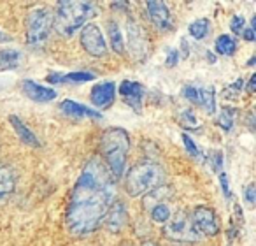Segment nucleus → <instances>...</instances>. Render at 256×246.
I'll return each mask as SVG.
<instances>
[{
	"mask_svg": "<svg viewBox=\"0 0 256 246\" xmlns=\"http://www.w3.org/2000/svg\"><path fill=\"white\" fill-rule=\"evenodd\" d=\"M116 200V179L109 174L100 158H90L70 192L65 213L68 232L74 237H86L96 232Z\"/></svg>",
	"mask_w": 256,
	"mask_h": 246,
	"instance_id": "1",
	"label": "nucleus"
},
{
	"mask_svg": "<svg viewBox=\"0 0 256 246\" xmlns=\"http://www.w3.org/2000/svg\"><path fill=\"white\" fill-rule=\"evenodd\" d=\"M104 165L114 179H121L126 171L128 153H130V134L120 127H110L104 130L100 137Z\"/></svg>",
	"mask_w": 256,
	"mask_h": 246,
	"instance_id": "2",
	"label": "nucleus"
},
{
	"mask_svg": "<svg viewBox=\"0 0 256 246\" xmlns=\"http://www.w3.org/2000/svg\"><path fill=\"white\" fill-rule=\"evenodd\" d=\"M96 16L93 2H78V0H62L56 4V16L53 18V27L64 37L74 36L90 20Z\"/></svg>",
	"mask_w": 256,
	"mask_h": 246,
	"instance_id": "3",
	"label": "nucleus"
},
{
	"mask_svg": "<svg viewBox=\"0 0 256 246\" xmlns=\"http://www.w3.org/2000/svg\"><path fill=\"white\" fill-rule=\"evenodd\" d=\"M162 185H165V171L160 164L151 160L136 164L124 178V188L130 197L148 195Z\"/></svg>",
	"mask_w": 256,
	"mask_h": 246,
	"instance_id": "4",
	"label": "nucleus"
},
{
	"mask_svg": "<svg viewBox=\"0 0 256 246\" xmlns=\"http://www.w3.org/2000/svg\"><path fill=\"white\" fill-rule=\"evenodd\" d=\"M51 29H53V15L50 9H32L26 16V44L34 50L44 48L50 39Z\"/></svg>",
	"mask_w": 256,
	"mask_h": 246,
	"instance_id": "5",
	"label": "nucleus"
},
{
	"mask_svg": "<svg viewBox=\"0 0 256 246\" xmlns=\"http://www.w3.org/2000/svg\"><path fill=\"white\" fill-rule=\"evenodd\" d=\"M164 237L172 242H182V244H192L198 242L202 235L195 230L192 223V216L186 211H178L174 216L168 218L164 225Z\"/></svg>",
	"mask_w": 256,
	"mask_h": 246,
	"instance_id": "6",
	"label": "nucleus"
},
{
	"mask_svg": "<svg viewBox=\"0 0 256 246\" xmlns=\"http://www.w3.org/2000/svg\"><path fill=\"white\" fill-rule=\"evenodd\" d=\"M79 41H81L82 50L88 55H92V57L102 58L107 55V41L104 37L102 30L98 29V25H95L93 22L86 23L81 29Z\"/></svg>",
	"mask_w": 256,
	"mask_h": 246,
	"instance_id": "7",
	"label": "nucleus"
},
{
	"mask_svg": "<svg viewBox=\"0 0 256 246\" xmlns=\"http://www.w3.org/2000/svg\"><path fill=\"white\" fill-rule=\"evenodd\" d=\"M126 48L137 62H144L150 55L148 36L136 20H128L126 23Z\"/></svg>",
	"mask_w": 256,
	"mask_h": 246,
	"instance_id": "8",
	"label": "nucleus"
},
{
	"mask_svg": "<svg viewBox=\"0 0 256 246\" xmlns=\"http://www.w3.org/2000/svg\"><path fill=\"white\" fill-rule=\"evenodd\" d=\"M192 223L195 227V230L200 235H207V237H214L220 232V220H218V214L214 213V209L207 206H198L193 209Z\"/></svg>",
	"mask_w": 256,
	"mask_h": 246,
	"instance_id": "9",
	"label": "nucleus"
},
{
	"mask_svg": "<svg viewBox=\"0 0 256 246\" xmlns=\"http://www.w3.org/2000/svg\"><path fill=\"white\" fill-rule=\"evenodd\" d=\"M146 11L148 18L153 23V27L160 32H170L174 30V18H172L170 9L167 8L165 2L162 0H153V2H146Z\"/></svg>",
	"mask_w": 256,
	"mask_h": 246,
	"instance_id": "10",
	"label": "nucleus"
},
{
	"mask_svg": "<svg viewBox=\"0 0 256 246\" xmlns=\"http://www.w3.org/2000/svg\"><path fill=\"white\" fill-rule=\"evenodd\" d=\"M114 100H116V83L112 81L96 83L90 92V102L100 111L109 109Z\"/></svg>",
	"mask_w": 256,
	"mask_h": 246,
	"instance_id": "11",
	"label": "nucleus"
},
{
	"mask_svg": "<svg viewBox=\"0 0 256 246\" xmlns=\"http://www.w3.org/2000/svg\"><path fill=\"white\" fill-rule=\"evenodd\" d=\"M128 223H130V216H128L126 206H124V202H121V200H116V202L110 206V209L107 211L102 225L110 234H120Z\"/></svg>",
	"mask_w": 256,
	"mask_h": 246,
	"instance_id": "12",
	"label": "nucleus"
},
{
	"mask_svg": "<svg viewBox=\"0 0 256 246\" xmlns=\"http://www.w3.org/2000/svg\"><path fill=\"white\" fill-rule=\"evenodd\" d=\"M120 95L123 97V100L132 107L137 114L142 113V102H144V86L139 81H130L124 79L121 81L120 88H118Z\"/></svg>",
	"mask_w": 256,
	"mask_h": 246,
	"instance_id": "13",
	"label": "nucleus"
},
{
	"mask_svg": "<svg viewBox=\"0 0 256 246\" xmlns=\"http://www.w3.org/2000/svg\"><path fill=\"white\" fill-rule=\"evenodd\" d=\"M22 92L25 93V97H28L30 100L39 104H46V102H53L58 97L56 90L48 88V86L40 85V83L34 81V79H25L22 83Z\"/></svg>",
	"mask_w": 256,
	"mask_h": 246,
	"instance_id": "14",
	"label": "nucleus"
},
{
	"mask_svg": "<svg viewBox=\"0 0 256 246\" xmlns=\"http://www.w3.org/2000/svg\"><path fill=\"white\" fill-rule=\"evenodd\" d=\"M60 111L65 116L70 118H92V120H102V113L95 111L88 106H82V104L76 102V100L65 99L60 102Z\"/></svg>",
	"mask_w": 256,
	"mask_h": 246,
	"instance_id": "15",
	"label": "nucleus"
},
{
	"mask_svg": "<svg viewBox=\"0 0 256 246\" xmlns=\"http://www.w3.org/2000/svg\"><path fill=\"white\" fill-rule=\"evenodd\" d=\"M9 123H11L14 134L18 136V139L22 141L23 144H26V146H30V148H40V141L37 139V136L32 132V129H28V125H26L22 118L16 116V114H11V116H9Z\"/></svg>",
	"mask_w": 256,
	"mask_h": 246,
	"instance_id": "16",
	"label": "nucleus"
},
{
	"mask_svg": "<svg viewBox=\"0 0 256 246\" xmlns=\"http://www.w3.org/2000/svg\"><path fill=\"white\" fill-rule=\"evenodd\" d=\"M16 190V171L11 165H0V204L6 202Z\"/></svg>",
	"mask_w": 256,
	"mask_h": 246,
	"instance_id": "17",
	"label": "nucleus"
},
{
	"mask_svg": "<svg viewBox=\"0 0 256 246\" xmlns=\"http://www.w3.org/2000/svg\"><path fill=\"white\" fill-rule=\"evenodd\" d=\"M22 64V51L12 50V48H6L0 50V72L12 71Z\"/></svg>",
	"mask_w": 256,
	"mask_h": 246,
	"instance_id": "18",
	"label": "nucleus"
},
{
	"mask_svg": "<svg viewBox=\"0 0 256 246\" xmlns=\"http://www.w3.org/2000/svg\"><path fill=\"white\" fill-rule=\"evenodd\" d=\"M107 34H109V43L112 51H116L118 55H124V39L123 34H121L120 27L114 20L107 22Z\"/></svg>",
	"mask_w": 256,
	"mask_h": 246,
	"instance_id": "19",
	"label": "nucleus"
},
{
	"mask_svg": "<svg viewBox=\"0 0 256 246\" xmlns=\"http://www.w3.org/2000/svg\"><path fill=\"white\" fill-rule=\"evenodd\" d=\"M214 48H216L218 55H223V57H234V55L237 53L238 44H237V39H235V37L228 36V34H221V36L216 39Z\"/></svg>",
	"mask_w": 256,
	"mask_h": 246,
	"instance_id": "20",
	"label": "nucleus"
},
{
	"mask_svg": "<svg viewBox=\"0 0 256 246\" xmlns=\"http://www.w3.org/2000/svg\"><path fill=\"white\" fill-rule=\"evenodd\" d=\"M198 106L209 114L216 111V90L212 86L198 88Z\"/></svg>",
	"mask_w": 256,
	"mask_h": 246,
	"instance_id": "21",
	"label": "nucleus"
},
{
	"mask_svg": "<svg viewBox=\"0 0 256 246\" xmlns=\"http://www.w3.org/2000/svg\"><path fill=\"white\" fill-rule=\"evenodd\" d=\"M176 121H178L179 127L186 130H200V123L192 109H181L176 114Z\"/></svg>",
	"mask_w": 256,
	"mask_h": 246,
	"instance_id": "22",
	"label": "nucleus"
},
{
	"mask_svg": "<svg viewBox=\"0 0 256 246\" xmlns=\"http://www.w3.org/2000/svg\"><path fill=\"white\" fill-rule=\"evenodd\" d=\"M209 30H210V23H209V20H207V18L195 20V22L190 23V27H188L190 36H192L193 39H196V41L206 39L207 34H209Z\"/></svg>",
	"mask_w": 256,
	"mask_h": 246,
	"instance_id": "23",
	"label": "nucleus"
},
{
	"mask_svg": "<svg viewBox=\"0 0 256 246\" xmlns=\"http://www.w3.org/2000/svg\"><path fill=\"white\" fill-rule=\"evenodd\" d=\"M95 78H96L95 72H90V71H76V72H68V74H62L60 83H76V85H81V83L93 81Z\"/></svg>",
	"mask_w": 256,
	"mask_h": 246,
	"instance_id": "24",
	"label": "nucleus"
},
{
	"mask_svg": "<svg viewBox=\"0 0 256 246\" xmlns=\"http://www.w3.org/2000/svg\"><path fill=\"white\" fill-rule=\"evenodd\" d=\"M150 214H151V220L154 221V223H167L168 218L172 216L170 213V207H168L167 202H158L154 204L153 207L150 209Z\"/></svg>",
	"mask_w": 256,
	"mask_h": 246,
	"instance_id": "25",
	"label": "nucleus"
},
{
	"mask_svg": "<svg viewBox=\"0 0 256 246\" xmlns=\"http://www.w3.org/2000/svg\"><path fill=\"white\" fill-rule=\"evenodd\" d=\"M218 127L224 132H230L235 125V111L232 107H223L218 114V120H216Z\"/></svg>",
	"mask_w": 256,
	"mask_h": 246,
	"instance_id": "26",
	"label": "nucleus"
},
{
	"mask_svg": "<svg viewBox=\"0 0 256 246\" xmlns=\"http://www.w3.org/2000/svg\"><path fill=\"white\" fill-rule=\"evenodd\" d=\"M181 139H182V146H184L186 153H188L190 157H193L195 160H200V162H206L207 160V157L202 153V150L196 146V143L193 141L192 136H188L186 132H182L181 134Z\"/></svg>",
	"mask_w": 256,
	"mask_h": 246,
	"instance_id": "27",
	"label": "nucleus"
},
{
	"mask_svg": "<svg viewBox=\"0 0 256 246\" xmlns=\"http://www.w3.org/2000/svg\"><path fill=\"white\" fill-rule=\"evenodd\" d=\"M246 29V18L240 15H235L234 18L230 20V30L234 36H240L242 30Z\"/></svg>",
	"mask_w": 256,
	"mask_h": 246,
	"instance_id": "28",
	"label": "nucleus"
},
{
	"mask_svg": "<svg viewBox=\"0 0 256 246\" xmlns=\"http://www.w3.org/2000/svg\"><path fill=\"white\" fill-rule=\"evenodd\" d=\"M209 164L214 172H221V169H223V153H221L220 150L212 151V153L209 155Z\"/></svg>",
	"mask_w": 256,
	"mask_h": 246,
	"instance_id": "29",
	"label": "nucleus"
},
{
	"mask_svg": "<svg viewBox=\"0 0 256 246\" xmlns=\"http://www.w3.org/2000/svg\"><path fill=\"white\" fill-rule=\"evenodd\" d=\"M182 95H184L186 100H190L192 104L198 106V88H196V86H192V85L184 86V88H182Z\"/></svg>",
	"mask_w": 256,
	"mask_h": 246,
	"instance_id": "30",
	"label": "nucleus"
},
{
	"mask_svg": "<svg viewBox=\"0 0 256 246\" xmlns=\"http://www.w3.org/2000/svg\"><path fill=\"white\" fill-rule=\"evenodd\" d=\"M220 186H221V190H223V195H224V199H232V188H230V178H228V174L226 172H220Z\"/></svg>",
	"mask_w": 256,
	"mask_h": 246,
	"instance_id": "31",
	"label": "nucleus"
},
{
	"mask_svg": "<svg viewBox=\"0 0 256 246\" xmlns=\"http://www.w3.org/2000/svg\"><path fill=\"white\" fill-rule=\"evenodd\" d=\"M232 225L237 228H240V225H244V214H242L240 204H235L234 206V216H232Z\"/></svg>",
	"mask_w": 256,
	"mask_h": 246,
	"instance_id": "32",
	"label": "nucleus"
},
{
	"mask_svg": "<svg viewBox=\"0 0 256 246\" xmlns=\"http://www.w3.org/2000/svg\"><path fill=\"white\" fill-rule=\"evenodd\" d=\"M244 199H246V202H248L249 206H254V202H256V185H254V183H249V185L246 186Z\"/></svg>",
	"mask_w": 256,
	"mask_h": 246,
	"instance_id": "33",
	"label": "nucleus"
},
{
	"mask_svg": "<svg viewBox=\"0 0 256 246\" xmlns=\"http://www.w3.org/2000/svg\"><path fill=\"white\" fill-rule=\"evenodd\" d=\"M178 62H179V51L178 50H170V51H168V55H167V60H165V65H167L168 69H172V67H176V65H178Z\"/></svg>",
	"mask_w": 256,
	"mask_h": 246,
	"instance_id": "34",
	"label": "nucleus"
},
{
	"mask_svg": "<svg viewBox=\"0 0 256 246\" xmlns=\"http://www.w3.org/2000/svg\"><path fill=\"white\" fill-rule=\"evenodd\" d=\"M242 39L244 41H248V43H252V41H254V30L252 29H249V27H246L244 30H242Z\"/></svg>",
	"mask_w": 256,
	"mask_h": 246,
	"instance_id": "35",
	"label": "nucleus"
},
{
	"mask_svg": "<svg viewBox=\"0 0 256 246\" xmlns=\"http://www.w3.org/2000/svg\"><path fill=\"white\" fill-rule=\"evenodd\" d=\"M254 88H256V74H251L248 83V93H254Z\"/></svg>",
	"mask_w": 256,
	"mask_h": 246,
	"instance_id": "36",
	"label": "nucleus"
},
{
	"mask_svg": "<svg viewBox=\"0 0 256 246\" xmlns=\"http://www.w3.org/2000/svg\"><path fill=\"white\" fill-rule=\"evenodd\" d=\"M60 78H62V74H58V72H53V74L48 76V83H53V85H58V83H60Z\"/></svg>",
	"mask_w": 256,
	"mask_h": 246,
	"instance_id": "37",
	"label": "nucleus"
},
{
	"mask_svg": "<svg viewBox=\"0 0 256 246\" xmlns=\"http://www.w3.org/2000/svg\"><path fill=\"white\" fill-rule=\"evenodd\" d=\"M181 50H182V57H188L190 48H188V43H186V37H182L181 39Z\"/></svg>",
	"mask_w": 256,
	"mask_h": 246,
	"instance_id": "38",
	"label": "nucleus"
},
{
	"mask_svg": "<svg viewBox=\"0 0 256 246\" xmlns=\"http://www.w3.org/2000/svg\"><path fill=\"white\" fill-rule=\"evenodd\" d=\"M110 8H112V9H123V11H126L128 4H126V2H112V4H110Z\"/></svg>",
	"mask_w": 256,
	"mask_h": 246,
	"instance_id": "39",
	"label": "nucleus"
},
{
	"mask_svg": "<svg viewBox=\"0 0 256 246\" xmlns=\"http://www.w3.org/2000/svg\"><path fill=\"white\" fill-rule=\"evenodd\" d=\"M11 36H8V34L6 32H2V30H0V43H11Z\"/></svg>",
	"mask_w": 256,
	"mask_h": 246,
	"instance_id": "40",
	"label": "nucleus"
},
{
	"mask_svg": "<svg viewBox=\"0 0 256 246\" xmlns=\"http://www.w3.org/2000/svg\"><path fill=\"white\" fill-rule=\"evenodd\" d=\"M207 60H209V64H216V57H214L212 53H210V51H207Z\"/></svg>",
	"mask_w": 256,
	"mask_h": 246,
	"instance_id": "41",
	"label": "nucleus"
},
{
	"mask_svg": "<svg viewBox=\"0 0 256 246\" xmlns=\"http://www.w3.org/2000/svg\"><path fill=\"white\" fill-rule=\"evenodd\" d=\"M140 246H160V244H158L156 241H151V239H148V241H144Z\"/></svg>",
	"mask_w": 256,
	"mask_h": 246,
	"instance_id": "42",
	"label": "nucleus"
},
{
	"mask_svg": "<svg viewBox=\"0 0 256 246\" xmlns=\"http://www.w3.org/2000/svg\"><path fill=\"white\" fill-rule=\"evenodd\" d=\"M254 62H256V57H251L248 60V65H249V67H252V65H254Z\"/></svg>",
	"mask_w": 256,
	"mask_h": 246,
	"instance_id": "43",
	"label": "nucleus"
},
{
	"mask_svg": "<svg viewBox=\"0 0 256 246\" xmlns=\"http://www.w3.org/2000/svg\"><path fill=\"white\" fill-rule=\"evenodd\" d=\"M120 246H132L130 242H123V244H120Z\"/></svg>",
	"mask_w": 256,
	"mask_h": 246,
	"instance_id": "44",
	"label": "nucleus"
},
{
	"mask_svg": "<svg viewBox=\"0 0 256 246\" xmlns=\"http://www.w3.org/2000/svg\"><path fill=\"white\" fill-rule=\"evenodd\" d=\"M228 246H230V244H228Z\"/></svg>",
	"mask_w": 256,
	"mask_h": 246,
	"instance_id": "45",
	"label": "nucleus"
}]
</instances>
